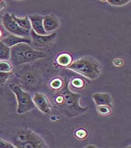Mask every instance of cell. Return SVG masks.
<instances>
[{
    "label": "cell",
    "instance_id": "obj_1",
    "mask_svg": "<svg viewBox=\"0 0 131 148\" xmlns=\"http://www.w3.org/2000/svg\"><path fill=\"white\" fill-rule=\"evenodd\" d=\"M81 95L72 92L68 87V82H65L63 87L56 93L54 102L56 107L65 116L72 118L86 113L88 108H83L79 104Z\"/></svg>",
    "mask_w": 131,
    "mask_h": 148
},
{
    "label": "cell",
    "instance_id": "obj_2",
    "mask_svg": "<svg viewBox=\"0 0 131 148\" xmlns=\"http://www.w3.org/2000/svg\"><path fill=\"white\" fill-rule=\"evenodd\" d=\"M46 56L44 53L34 50L25 43H19L10 48V60L14 65L29 63Z\"/></svg>",
    "mask_w": 131,
    "mask_h": 148
},
{
    "label": "cell",
    "instance_id": "obj_3",
    "mask_svg": "<svg viewBox=\"0 0 131 148\" xmlns=\"http://www.w3.org/2000/svg\"><path fill=\"white\" fill-rule=\"evenodd\" d=\"M68 68L91 79L97 78L101 72L98 61L91 56H85L70 64Z\"/></svg>",
    "mask_w": 131,
    "mask_h": 148
},
{
    "label": "cell",
    "instance_id": "obj_4",
    "mask_svg": "<svg viewBox=\"0 0 131 148\" xmlns=\"http://www.w3.org/2000/svg\"><path fill=\"white\" fill-rule=\"evenodd\" d=\"M13 145L16 148H42L48 147L42 138L32 131L22 130L12 138Z\"/></svg>",
    "mask_w": 131,
    "mask_h": 148
},
{
    "label": "cell",
    "instance_id": "obj_5",
    "mask_svg": "<svg viewBox=\"0 0 131 148\" xmlns=\"http://www.w3.org/2000/svg\"><path fill=\"white\" fill-rule=\"evenodd\" d=\"M10 88L16 97L18 114L26 113L35 108L30 94L23 91L18 85H10Z\"/></svg>",
    "mask_w": 131,
    "mask_h": 148
},
{
    "label": "cell",
    "instance_id": "obj_6",
    "mask_svg": "<svg viewBox=\"0 0 131 148\" xmlns=\"http://www.w3.org/2000/svg\"><path fill=\"white\" fill-rule=\"evenodd\" d=\"M2 23L4 27L9 32L18 36L27 37L30 35V31L20 27L13 19L12 15L5 14L2 17Z\"/></svg>",
    "mask_w": 131,
    "mask_h": 148
},
{
    "label": "cell",
    "instance_id": "obj_7",
    "mask_svg": "<svg viewBox=\"0 0 131 148\" xmlns=\"http://www.w3.org/2000/svg\"><path fill=\"white\" fill-rule=\"evenodd\" d=\"M33 103L41 112L49 114L51 111V106L48 98L42 93H35L33 96Z\"/></svg>",
    "mask_w": 131,
    "mask_h": 148
},
{
    "label": "cell",
    "instance_id": "obj_8",
    "mask_svg": "<svg viewBox=\"0 0 131 148\" xmlns=\"http://www.w3.org/2000/svg\"><path fill=\"white\" fill-rule=\"evenodd\" d=\"M31 21V26L33 28V30L37 34L40 35H46L47 32L44 30L43 25L44 16L38 15H31L28 17Z\"/></svg>",
    "mask_w": 131,
    "mask_h": 148
},
{
    "label": "cell",
    "instance_id": "obj_9",
    "mask_svg": "<svg viewBox=\"0 0 131 148\" xmlns=\"http://www.w3.org/2000/svg\"><path fill=\"white\" fill-rule=\"evenodd\" d=\"M30 35L34 43L40 45H45L52 42L56 36V33L50 35H40L37 34L33 30L30 31Z\"/></svg>",
    "mask_w": 131,
    "mask_h": 148
},
{
    "label": "cell",
    "instance_id": "obj_10",
    "mask_svg": "<svg viewBox=\"0 0 131 148\" xmlns=\"http://www.w3.org/2000/svg\"><path fill=\"white\" fill-rule=\"evenodd\" d=\"M43 25L46 32L53 31L59 27V21L54 15H48L44 16Z\"/></svg>",
    "mask_w": 131,
    "mask_h": 148
},
{
    "label": "cell",
    "instance_id": "obj_11",
    "mask_svg": "<svg viewBox=\"0 0 131 148\" xmlns=\"http://www.w3.org/2000/svg\"><path fill=\"white\" fill-rule=\"evenodd\" d=\"M2 41L10 48L19 43H25L29 44L31 42V40L29 38H27L26 37H20V36L14 34H11L8 36L6 38L3 39Z\"/></svg>",
    "mask_w": 131,
    "mask_h": 148
},
{
    "label": "cell",
    "instance_id": "obj_12",
    "mask_svg": "<svg viewBox=\"0 0 131 148\" xmlns=\"http://www.w3.org/2000/svg\"><path fill=\"white\" fill-rule=\"evenodd\" d=\"M93 99L97 106H112V98L106 93H95L93 95Z\"/></svg>",
    "mask_w": 131,
    "mask_h": 148
},
{
    "label": "cell",
    "instance_id": "obj_13",
    "mask_svg": "<svg viewBox=\"0 0 131 148\" xmlns=\"http://www.w3.org/2000/svg\"><path fill=\"white\" fill-rule=\"evenodd\" d=\"M10 48L0 41V61H6L10 59Z\"/></svg>",
    "mask_w": 131,
    "mask_h": 148
},
{
    "label": "cell",
    "instance_id": "obj_14",
    "mask_svg": "<svg viewBox=\"0 0 131 148\" xmlns=\"http://www.w3.org/2000/svg\"><path fill=\"white\" fill-rule=\"evenodd\" d=\"M13 19L18 23V24L22 27V28L25 29L28 31H31V24L28 16H25V18H18L14 15H12Z\"/></svg>",
    "mask_w": 131,
    "mask_h": 148
},
{
    "label": "cell",
    "instance_id": "obj_15",
    "mask_svg": "<svg viewBox=\"0 0 131 148\" xmlns=\"http://www.w3.org/2000/svg\"><path fill=\"white\" fill-rule=\"evenodd\" d=\"M72 58L70 54L64 53L60 54L57 58V62L60 65L68 66L72 63Z\"/></svg>",
    "mask_w": 131,
    "mask_h": 148
},
{
    "label": "cell",
    "instance_id": "obj_16",
    "mask_svg": "<svg viewBox=\"0 0 131 148\" xmlns=\"http://www.w3.org/2000/svg\"><path fill=\"white\" fill-rule=\"evenodd\" d=\"M64 85L63 81L61 79L59 78H56L54 79L50 83V86L54 90L60 89Z\"/></svg>",
    "mask_w": 131,
    "mask_h": 148
},
{
    "label": "cell",
    "instance_id": "obj_17",
    "mask_svg": "<svg viewBox=\"0 0 131 148\" xmlns=\"http://www.w3.org/2000/svg\"><path fill=\"white\" fill-rule=\"evenodd\" d=\"M12 66L11 65L7 62H0V72L9 73L11 72Z\"/></svg>",
    "mask_w": 131,
    "mask_h": 148
},
{
    "label": "cell",
    "instance_id": "obj_18",
    "mask_svg": "<svg viewBox=\"0 0 131 148\" xmlns=\"http://www.w3.org/2000/svg\"><path fill=\"white\" fill-rule=\"evenodd\" d=\"M98 113L103 116L108 115L111 112L110 106H98Z\"/></svg>",
    "mask_w": 131,
    "mask_h": 148
},
{
    "label": "cell",
    "instance_id": "obj_19",
    "mask_svg": "<svg viewBox=\"0 0 131 148\" xmlns=\"http://www.w3.org/2000/svg\"><path fill=\"white\" fill-rule=\"evenodd\" d=\"M75 135L79 139H84L87 136V132L83 129H79L75 132Z\"/></svg>",
    "mask_w": 131,
    "mask_h": 148
},
{
    "label": "cell",
    "instance_id": "obj_20",
    "mask_svg": "<svg viewBox=\"0 0 131 148\" xmlns=\"http://www.w3.org/2000/svg\"><path fill=\"white\" fill-rule=\"evenodd\" d=\"M130 0H108L111 5L115 6H122L127 3Z\"/></svg>",
    "mask_w": 131,
    "mask_h": 148
},
{
    "label": "cell",
    "instance_id": "obj_21",
    "mask_svg": "<svg viewBox=\"0 0 131 148\" xmlns=\"http://www.w3.org/2000/svg\"><path fill=\"white\" fill-rule=\"evenodd\" d=\"M11 72L9 73H3L0 72V85L5 83L9 77L11 75Z\"/></svg>",
    "mask_w": 131,
    "mask_h": 148
},
{
    "label": "cell",
    "instance_id": "obj_22",
    "mask_svg": "<svg viewBox=\"0 0 131 148\" xmlns=\"http://www.w3.org/2000/svg\"><path fill=\"white\" fill-rule=\"evenodd\" d=\"M16 148L12 144L8 142L2 138H0V148Z\"/></svg>",
    "mask_w": 131,
    "mask_h": 148
},
{
    "label": "cell",
    "instance_id": "obj_23",
    "mask_svg": "<svg viewBox=\"0 0 131 148\" xmlns=\"http://www.w3.org/2000/svg\"><path fill=\"white\" fill-rule=\"evenodd\" d=\"M72 85H73L74 87L76 88H82L83 85V81H82L80 78H74L72 81Z\"/></svg>",
    "mask_w": 131,
    "mask_h": 148
},
{
    "label": "cell",
    "instance_id": "obj_24",
    "mask_svg": "<svg viewBox=\"0 0 131 148\" xmlns=\"http://www.w3.org/2000/svg\"><path fill=\"white\" fill-rule=\"evenodd\" d=\"M3 4L2 3H0V9L3 8Z\"/></svg>",
    "mask_w": 131,
    "mask_h": 148
},
{
    "label": "cell",
    "instance_id": "obj_25",
    "mask_svg": "<svg viewBox=\"0 0 131 148\" xmlns=\"http://www.w3.org/2000/svg\"><path fill=\"white\" fill-rule=\"evenodd\" d=\"M1 34H1V30H0V36H1Z\"/></svg>",
    "mask_w": 131,
    "mask_h": 148
},
{
    "label": "cell",
    "instance_id": "obj_26",
    "mask_svg": "<svg viewBox=\"0 0 131 148\" xmlns=\"http://www.w3.org/2000/svg\"><path fill=\"white\" fill-rule=\"evenodd\" d=\"M102 1H108V0H102Z\"/></svg>",
    "mask_w": 131,
    "mask_h": 148
}]
</instances>
